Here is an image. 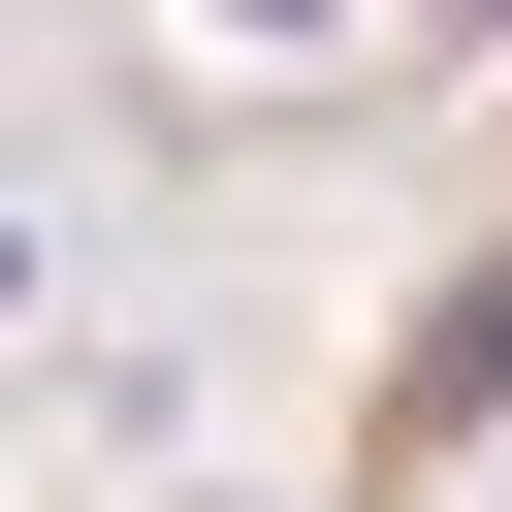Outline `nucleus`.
<instances>
[{"instance_id": "1", "label": "nucleus", "mask_w": 512, "mask_h": 512, "mask_svg": "<svg viewBox=\"0 0 512 512\" xmlns=\"http://www.w3.org/2000/svg\"><path fill=\"white\" fill-rule=\"evenodd\" d=\"M480 384H512V256H480V288H448V320H416V384H384V416H416V448H448V416H480Z\"/></svg>"}, {"instance_id": "2", "label": "nucleus", "mask_w": 512, "mask_h": 512, "mask_svg": "<svg viewBox=\"0 0 512 512\" xmlns=\"http://www.w3.org/2000/svg\"><path fill=\"white\" fill-rule=\"evenodd\" d=\"M0 288H32V224H0Z\"/></svg>"}]
</instances>
